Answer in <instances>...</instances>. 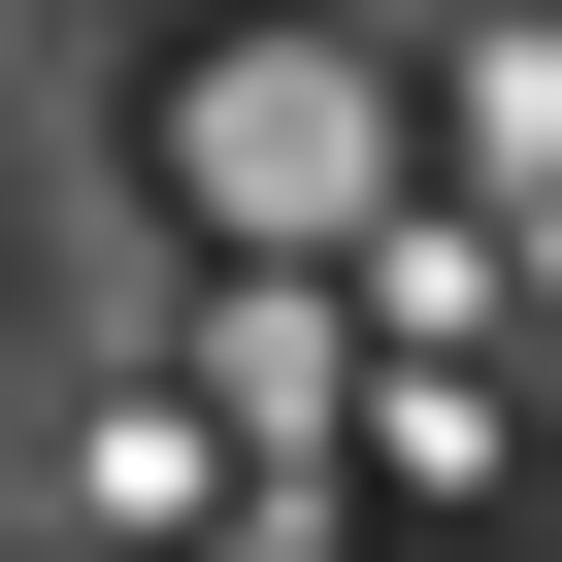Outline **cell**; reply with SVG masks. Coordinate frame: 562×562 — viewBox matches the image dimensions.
<instances>
[{
  "label": "cell",
  "mask_w": 562,
  "mask_h": 562,
  "mask_svg": "<svg viewBox=\"0 0 562 562\" xmlns=\"http://www.w3.org/2000/svg\"><path fill=\"white\" fill-rule=\"evenodd\" d=\"M199 199H364V100H331V34H232V100H199Z\"/></svg>",
  "instance_id": "cell-1"
}]
</instances>
